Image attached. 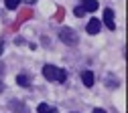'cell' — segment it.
<instances>
[{"instance_id":"52a82bcc","label":"cell","mask_w":128,"mask_h":113,"mask_svg":"<svg viewBox=\"0 0 128 113\" xmlns=\"http://www.w3.org/2000/svg\"><path fill=\"white\" fill-rule=\"evenodd\" d=\"M16 83L22 85V87H28V85H30V77H28L26 73H20V75H16Z\"/></svg>"},{"instance_id":"5bb4252c","label":"cell","mask_w":128,"mask_h":113,"mask_svg":"<svg viewBox=\"0 0 128 113\" xmlns=\"http://www.w3.org/2000/svg\"><path fill=\"white\" fill-rule=\"evenodd\" d=\"M2 51H4V42H0V55H2Z\"/></svg>"},{"instance_id":"277c9868","label":"cell","mask_w":128,"mask_h":113,"mask_svg":"<svg viewBox=\"0 0 128 113\" xmlns=\"http://www.w3.org/2000/svg\"><path fill=\"white\" fill-rule=\"evenodd\" d=\"M100 28H102V22H100L98 18H92V20L88 22V26H86L88 35H98V32H100Z\"/></svg>"},{"instance_id":"5b68a950","label":"cell","mask_w":128,"mask_h":113,"mask_svg":"<svg viewBox=\"0 0 128 113\" xmlns=\"http://www.w3.org/2000/svg\"><path fill=\"white\" fill-rule=\"evenodd\" d=\"M82 81H84L86 87H92V85H94V73H92V71H84V73H82Z\"/></svg>"},{"instance_id":"6da1fadb","label":"cell","mask_w":128,"mask_h":113,"mask_svg":"<svg viewBox=\"0 0 128 113\" xmlns=\"http://www.w3.org/2000/svg\"><path fill=\"white\" fill-rule=\"evenodd\" d=\"M43 75H45L47 81H55V83H63V81L67 79V73L63 69H59V67H55V65H45Z\"/></svg>"},{"instance_id":"7a4b0ae2","label":"cell","mask_w":128,"mask_h":113,"mask_svg":"<svg viewBox=\"0 0 128 113\" xmlns=\"http://www.w3.org/2000/svg\"><path fill=\"white\" fill-rule=\"evenodd\" d=\"M59 40H61L63 44H67V46H73V44H77V42H79V35H77L73 28L63 26V28L59 30Z\"/></svg>"},{"instance_id":"2e32d148","label":"cell","mask_w":128,"mask_h":113,"mask_svg":"<svg viewBox=\"0 0 128 113\" xmlns=\"http://www.w3.org/2000/svg\"><path fill=\"white\" fill-rule=\"evenodd\" d=\"M0 91H4V83H2V81H0Z\"/></svg>"},{"instance_id":"4fadbf2b","label":"cell","mask_w":128,"mask_h":113,"mask_svg":"<svg viewBox=\"0 0 128 113\" xmlns=\"http://www.w3.org/2000/svg\"><path fill=\"white\" fill-rule=\"evenodd\" d=\"M94 113H106L104 109H94Z\"/></svg>"},{"instance_id":"30bf717a","label":"cell","mask_w":128,"mask_h":113,"mask_svg":"<svg viewBox=\"0 0 128 113\" xmlns=\"http://www.w3.org/2000/svg\"><path fill=\"white\" fill-rule=\"evenodd\" d=\"M18 4H20V0H6V8L8 10H14Z\"/></svg>"},{"instance_id":"9c48e42d","label":"cell","mask_w":128,"mask_h":113,"mask_svg":"<svg viewBox=\"0 0 128 113\" xmlns=\"http://www.w3.org/2000/svg\"><path fill=\"white\" fill-rule=\"evenodd\" d=\"M37 113H57V109H55V107H51V105H47V103H39Z\"/></svg>"},{"instance_id":"ba28073f","label":"cell","mask_w":128,"mask_h":113,"mask_svg":"<svg viewBox=\"0 0 128 113\" xmlns=\"http://www.w3.org/2000/svg\"><path fill=\"white\" fill-rule=\"evenodd\" d=\"M10 105H12V109H16L18 113H28L26 105H24V103H20V101H16V99H12V101H10Z\"/></svg>"},{"instance_id":"3957f363","label":"cell","mask_w":128,"mask_h":113,"mask_svg":"<svg viewBox=\"0 0 128 113\" xmlns=\"http://www.w3.org/2000/svg\"><path fill=\"white\" fill-rule=\"evenodd\" d=\"M104 24H106L110 30L116 28V22H114V10H112V8H104Z\"/></svg>"},{"instance_id":"8fae6325","label":"cell","mask_w":128,"mask_h":113,"mask_svg":"<svg viewBox=\"0 0 128 113\" xmlns=\"http://www.w3.org/2000/svg\"><path fill=\"white\" fill-rule=\"evenodd\" d=\"M73 14H75V16H77V18H82V16H84V14H86V10H84V8H82V6H75V8H73Z\"/></svg>"},{"instance_id":"7c38bea8","label":"cell","mask_w":128,"mask_h":113,"mask_svg":"<svg viewBox=\"0 0 128 113\" xmlns=\"http://www.w3.org/2000/svg\"><path fill=\"white\" fill-rule=\"evenodd\" d=\"M4 69H6V67H4V63H0V75L4 73Z\"/></svg>"},{"instance_id":"e0dca14e","label":"cell","mask_w":128,"mask_h":113,"mask_svg":"<svg viewBox=\"0 0 128 113\" xmlns=\"http://www.w3.org/2000/svg\"><path fill=\"white\" fill-rule=\"evenodd\" d=\"M71 113H73V111H71Z\"/></svg>"},{"instance_id":"9a60e30c","label":"cell","mask_w":128,"mask_h":113,"mask_svg":"<svg viewBox=\"0 0 128 113\" xmlns=\"http://www.w3.org/2000/svg\"><path fill=\"white\" fill-rule=\"evenodd\" d=\"M24 2H26V4H35L37 0H24Z\"/></svg>"},{"instance_id":"8992f818","label":"cell","mask_w":128,"mask_h":113,"mask_svg":"<svg viewBox=\"0 0 128 113\" xmlns=\"http://www.w3.org/2000/svg\"><path fill=\"white\" fill-rule=\"evenodd\" d=\"M82 8H84V10H88V12H94V10H98V0H84Z\"/></svg>"}]
</instances>
